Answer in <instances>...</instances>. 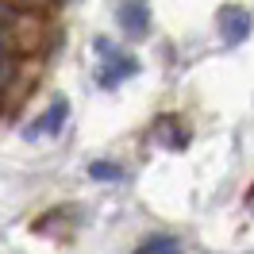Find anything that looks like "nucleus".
<instances>
[{"mask_svg":"<svg viewBox=\"0 0 254 254\" xmlns=\"http://www.w3.org/2000/svg\"><path fill=\"white\" fill-rule=\"evenodd\" d=\"M220 35H223V43H243L251 35V12L239 8V4L220 8Z\"/></svg>","mask_w":254,"mask_h":254,"instance_id":"f257e3e1","label":"nucleus"},{"mask_svg":"<svg viewBox=\"0 0 254 254\" xmlns=\"http://www.w3.org/2000/svg\"><path fill=\"white\" fill-rule=\"evenodd\" d=\"M146 4L143 0H127L124 8H120V23H124V31L127 35H135V39H139V35H146Z\"/></svg>","mask_w":254,"mask_h":254,"instance_id":"f03ea898","label":"nucleus"},{"mask_svg":"<svg viewBox=\"0 0 254 254\" xmlns=\"http://www.w3.org/2000/svg\"><path fill=\"white\" fill-rule=\"evenodd\" d=\"M100 50H104V58H108V65L100 69V81H104V85H116L120 77H127V73H135V62H131V58H124V54H116L112 47H100Z\"/></svg>","mask_w":254,"mask_h":254,"instance_id":"7ed1b4c3","label":"nucleus"},{"mask_svg":"<svg viewBox=\"0 0 254 254\" xmlns=\"http://www.w3.org/2000/svg\"><path fill=\"white\" fill-rule=\"evenodd\" d=\"M158 143H166V146H174V150H181V146L189 143V131L181 127V120L177 116H166V120H158Z\"/></svg>","mask_w":254,"mask_h":254,"instance_id":"20e7f679","label":"nucleus"},{"mask_svg":"<svg viewBox=\"0 0 254 254\" xmlns=\"http://www.w3.org/2000/svg\"><path fill=\"white\" fill-rule=\"evenodd\" d=\"M65 112H69V108H65V100H58V104H54V108H50L43 120H35L27 135H50V131H58V124L65 120Z\"/></svg>","mask_w":254,"mask_h":254,"instance_id":"39448f33","label":"nucleus"},{"mask_svg":"<svg viewBox=\"0 0 254 254\" xmlns=\"http://www.w3.org/2000/svg\"><path fill=\"white\" fill-rule=\"evenodd\" d=\"M135 254H181V247H177L174 239H150V243H143Z\"/></svg>","mask_w":254,"mask_h":254,"instance_id":"423d86ee","label":"nucleus"},{"mask_svg":"<svg viewBox=\"0 0 254 254\" xmlns=\"http://www.w3.org/2000/svg\"><path fill=\"white\" fill-rule=\"evenodd\" d=\"M12 73H16V62H12V54H8V50L0 47V85H8Z\"/></svg>","mask_w":254,"mask_h":254,"instance_id":"0eeeda50","label":"nucleus"},{"mask_svg":"<svg viewBox=\"0 0 254 254\" xmlns=\"http://www.w3.org/2000/svg\"><path fill=\"white\" fill-rule=\"evenodd\" d=\"M12 19H16V12H12V8H8V4H0V27H8V23H12Z\"/></svg>","mask_w":254,"mask_h":254,"instance_id":"6e6552de","label":"nucleus"},{"mask_svg":"<svg viewBox=\"0 0 254 254\" xmlns=\"http://www.w3.org/2000/svg\"><path fill=\"white\" fill-rule=\"evenodd\" d=\"M247 208L254 212V185H251V192H247Z\"/></svg>","mask_w":254,"mask_h":254,"instance_id":"1a4fd4ad","label":"nucleus"}]
</instances>
